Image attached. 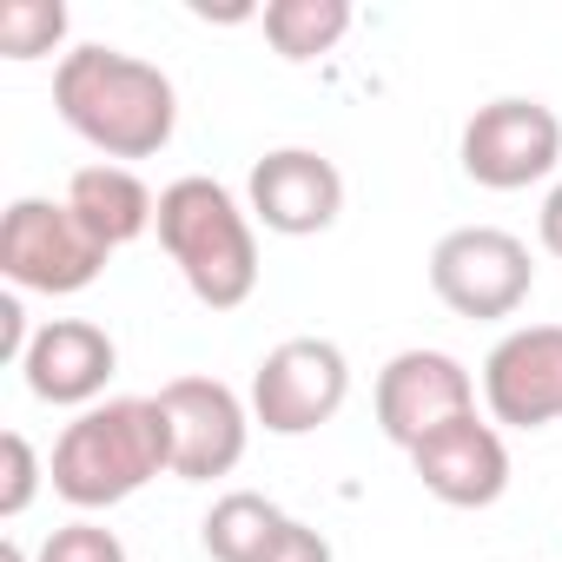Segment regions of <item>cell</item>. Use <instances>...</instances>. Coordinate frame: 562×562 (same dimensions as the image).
<instances>
[{"instance_id":"1","label":"cell","mask_w":562,"mask_h":562,"mask_svg":"<svg viewBox=\"0 0 562 562\" xmlns=\"http://www.w3.org/2000/svg\"><path fill=\"white\" fill-rule=\"evenodd\" d=\"M54 106L60 120L106 159H153L179 126L172 80L120 47H74L54 67Z\"/></svg>"},{"instance_id":"2","label":"cell","mask_w":562,"mask_h":562,"mask_svg":"<svg viewBox=\"0 0 562 562\" xmlns=\"http://www.w3.org/2000/svg\"><path fill=\"white\" fill-rule=\"evenodd\" d=\"M159 470H172V430L159 397H106L80 411L54 443V496L74 509H113L139 496Z\"/></svg>"},{"instance_id":"3","label":"cell","mask_w":562,"mask_h":562,"mask_svg":"<svg viewBox=\"0 0 562 562\" xmlns=\"http://www.w3.org/2000/svg\"><path fill=\"white\" fill-rule=\"evenodd\" d=\"M159 245L179 265L186 292L205 312H238L258 292V238L251 212L205 172H186L159 192Z\"/></svg>"},{"instance_id":"4","label":"cell","mask_w":562,"mask_h":562,"mask_svg":"<svg viewBox=\"0 0 562 562\" xmlns=\"http://www.w3.org/2000/svg\"><path fill=\"white\" fill-rule=\"evenodd\" d=\"M0 271L14 292L74 299L106 271V245L80 225L67 199H14L0 218Z\"/></svg>"},{"instance_id":"5","label":"cell","mask_w":562,"mask_h":562,"mask_svg":"<svg viewBox=\"0 0 562 562\" xmlns=\"http://www.w3.org/2000/svg\"><path fill=\"white\" fill-rule=\"evenodd\" d=\"M536 265L529 245L503 225H457L430 251V292L457 318H516L529 305Z\"/></svg>"},{"instance_id":"6","label":"cell","mask_w":562,"mask_h":562,"mask_svg":"<svg viewBox=\"0 0 562 562\" xmlns=\"http://www.w3.org/2000/svg\"><path fill=\"white\" fill-rule=\"evenodd\" d=\"M351 397V364L331 338H285L251 371V417L271 437H312Z\"/></svg>"},{"instance_id":"7","label":"cell","mask_w":562,"mask_h":562,"mask_svg":"<svg viewBox=\"0 0 562 562\" xmlns=\"http://www.w3.org/2000/svg\"><path fill=\"white\" fill-rule=\"evenodd\" d=\"M463 172L490 192H522L536 179H549L562 166V120L542 106V100H490L470 113L463 126V146H457Z\"/></svg>"},{"instance_id":"8","label":"cell","mask_w":562,"mask_h":562,"mask_svg":"<svg viewBox=\"0 0 562 562\" xmlns=\"http://www.w3.org/2000/svg\"><path fill=\"white\" fill-rule=\"evenodd\" d=\"M159 411H166V430H172V476L179 483H212V476L238 470L251 417H245L232 384L172 378V384H159Z\"/></svg>"},{"instance_id":"9","label":"cell","mask_w":562,"mask_h":562,"mask_svg":"<svg viewBox=\"0 0 562 562\" xmlns=\"http://www.w3.org/2000/svg\"><path fill=\"white\" fill-rule=\"evenodd\" d=\"M476 411V378L450 358V351H397L378 371V430L397 450H417L430 430L457 424Z\"/></svg>"},{"instance_id":"10","label":"cell","mask_w":562,"mask_h":562,"mask_svg":"<svg viewBox=\"0 0 562 562\" xmlns=\"http://www.w3.org/2000/svg\"><path fill=\"white\" fill-rule=\"evenodd\" d=\"M245 199H251V218L265 232L312 238V232L338 225V212H345V172L325 153H312V146H278V153H265L251 166Z\"/></svg>"},{"instance_id":"11","label":"cell","mask_w":562,"mask_h":562,"mask_svg":"<svg viewBox=\"0 0 562 562\" xmlns=\"http://www.w3.org/2000/svg\"><path fill=\"white\" fill-rule=\"evenodd\" d=\"M483 404L509 430L562 424V325H522L483 358Z\"/></svg>"},{"instance_id":"12","label":"cell","mask_w":562,"mask_h":562,"mask_svg":"<svg viewBox=\"0 0 562 562\" xmlns=\"http://www.w3.org/2000/svg\"><path fill=\"white\" fill-rule=\"evenodd\" d=\"M411 470H417V483H424L437 503H450V509H490V503L509 490L503 430L483 424L476 411L457 417V424H443V430H430V437L411 450Z\"/></svg>"},{"instance_id":"13","label":"cell","mask_w":562,"mask_h":562,"mask_svg":"<svg viewBox=\"0 0 562 562\" xmlns=\"http://www.w3.org/2000/svg\"><path fill=\"white\" fill-rule=\"evenodd\" d=\"M113 371H120V351H113V338H106L100 325H87V318H54V325H41L34 345H27V358H21V378H27V391H34L41 404H80V411L100 404V391H106Z\"/></svg>"},{"instance_id":"14","label":"cell","mask_w":562,"mask_h":562,"mask_svg":"<svg viewBox=\"0 0 562 562\" xmlns=\"http://www.w3.org/2000/svg\"><path fill=\"white\" fill-rule=\"evenodd\" d=\"M67 205L80 212V225H87L106 251L146 238V225L159 218V199H153V192L139 186V172H126V166H80L74 186H67Z\"/></svg>"},{"instance_id":"15","label":"cell","mask_w":562,"mask_h":562,"mask_svg":"<svg viewBox=\"0 0 562 562\" xmlns=\"http://www.w3.org/2000/svg\"><path fill=\"white\" fill-rule=\"evenodd\" d=\"M278 522H285V509H278L271 496H258V490H232V496H218V503L205 509L199 542H205L212 562H258L265 542L278 536Z\"/></svg>"},{"instance_id":"16","label":"cell","mask_w":562,"mask_h":562,"mask_svg":"<svg viewBox=\"0 0 562 562\" xmlns=\"http://www.w3.org/2000/svg\"><path fill=\"white\" fill-rule=\"evenodd\" d=\"M258 21H265V41L278 60H318L351 34L345 0H271Z\"/></svg>"},{"instance_id":"17","label":"cell","mask_w":562,"mask_h":562,"mask_svg":"<svg viewBox=\"0 0 562 562\" xmlns=\"http://www.w3.org/2000/svg\"><path fill=\"white\" fill-rule=\"evenodd\" d=\"M67 41V8L60 0H8L0 8V54L8 60H41Z\"/></svg>"},{"instance_id":"18","label":"cell","mask_w":562,"mask_h":562,"mask_svg":"<svg viewBox=\"0 0 562 562\" xmlns=\"http://www.w3.org/2000/svg\"><path fill=\"white\" fill-rule=\"evenodd\" d=\"M34 490H41V457H34V443L21 430H8V437H0V516H8V522L27 516Z\"/></svg>"},{"instance_id":"19","label":"cell","mask_w":562,"mask_h":562,"mask_svg":"<svg viewBox=\"0 0 562 562\" xmlns=\"http://www.w3.org/2000/svg\"><path fill=\"white\" fill-rule=\"evenodd\" d=\"M34 562H126V542H120L106 522H87V516H80V522L54 529Z\"/></svg>"},{"instance_id":"20","label":"cell","mask_w":562,"mask_h":562,"mask_svg":"<svg viewBox=\"0 0 562 562\" xmlns=\"http://www.w3.org/2000/svg\"><path fill=\"white\" fill-rule=\"evenodd\" d=\"M258 562H331V542H325L312 522L285 516V522H278V536L265 542V555H258Z\"/></svg>"},{"instance_id":"21","label":"cell","mask_w":562,"mask_h":562,"mask_svg":"<svg viewBox=\"0 0 562 562\" xmlns=\"http://www.w3.org/2000/svg\"><path fill=\"white\" fill-rule=\"evenodd\" d=\"M27 345H34V331H27V312H21V299L8 292V299H0V358H8V364H21V358H27Z\"/></svg>"},{"instance_id":"22","label":"cell","mask_w":562,"mask_h":562,"mask_svg":"<svg viewBox=\"0 0 562 562\" xmlns=\"http://www.w3.org/2000/svg\"><path fill=\"white\" fill-rule=\"evenodd\" d=\"M536 225H542V251H549V258H562V186H549V199H542V218H536Z\"/></svg>"},{"instance_id":"23","label":"cell","mask_w":562,"mask_h":562,"mask_svg":"<svg viewBox=\"0 0 562 562\" xmlns=\"http://www.w3.org/2000/svg\"><path fill=\"white\" fill-rule=\"evenodd\" d=\"M0 562H27V549H21V542L8 536V542H0Z\"/></svg>"}]
</instances>
